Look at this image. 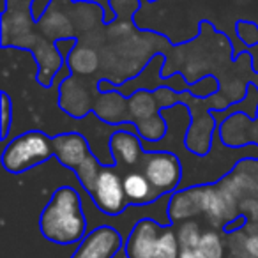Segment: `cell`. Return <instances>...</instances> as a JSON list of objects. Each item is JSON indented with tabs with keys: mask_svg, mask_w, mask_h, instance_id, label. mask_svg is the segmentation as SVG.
Instances as JSON below:
<instances>
[{
	"mask_svg": "<svg viewBox=\"0 0 258 258\" xmlns=\"http://www.w3.org/2000/svg\"><path fill=\"white\" fill-rule=\"evenodd\" d=\"M39 230L50 242L73 244L85 237L87 218L82 200L73 187H58L39 218Z\"/></svg>",
	"mask_w": 258,
	"mask_h": 258,
	"instance_id": "cell-1",
	"label": "cell"
},
{
	"mask_svg": "<svg viewBox=\"0 0 258 258\" xmlns=\"http://www.w3.org/2000/svg\"><path fill=\"white\" fill-rule=\"evenodd\" d=\"M53 154V138L30 131L9 142L2 154V165L9 173H23L48 161Z\"/></svg>",
	"mask_w": 258,
	"mask_h": 258,
	"instance_id": "cell-2",
	"label": "cell"
},
{
	"mask_svg": "<svg viewBox=\"0 0 258 258\" xmlns=\"http://www.w3.org/2000/svg\"><path fill=\"white\" fill-rule=\"evenodd\" d=\"M89 195L97 209L108 216H118L129 204L124 189V179H120L117 170L113 168H101L94 189Z\"/></svg>",
	"mask_w": 258,
	"mask_h": 258,
	"instance_id": "cell-3",
	"label": "cell"
},
{
	"mask_svg": "<svg viewBox=\"0 0 258 258\" xmlns=\"http://www.w3.org/2000/svg\"><path fill=\"white\" fill-rule=\"evenodd\" d=\"M144 173L159 193V197H163L179 186L182 166L177 156L172 152H152L145 159Z\"/></svg>",
	"mask_w": 258,
	"mask_h": 258,
	"instance_id": "cell-4",
	"label": "cell"
},
{
	"mask_svg": "<svg viewBox=\"0 0 258 258\" xmlns=\"http://www.w3.org/2000/svg\"><path fill=\"white\" fill-rule=\"evenodd\" d=\"M122 247V235L117 228L103 225L89 232L71 258H113Z\"/></svg>",
	"mask_w": 258,
	"mask_h": 258,
	"instance_id": "cell-5",
	"label": "cell"
},
{
	"mask_svg": "<svg viewBox=\"0 0 258 258\" xmlns=\"http://www.w3.org/2000/svg\"><path fill=\"white\" fill-rule=\"evenodd\" d=\"M161 230L163 226L152 219L138 221L125 242L127 258H156V247H158Z\"/></svg>",
	"mask_w": 258,
	"mask_h": 258,
	"instance_id": "cell-6",
	"label": "cell"
},
{
	"mask_svg": "<svg viewBox=\"0 0 258 258\" xmlns=\"http://www.w3.org/2000/svg\"><path fill=\"white\" fill-rule=\"evenodd\" d=\"M53 152L57 159L68 168L76 170L89 158V144L78 133H66L53 138Z\"/></svg>",
	"mask_w": 258,
	"mask_h": 258,
	"instance_id": "cell-7",
	"label": "cell"
},
{
	"mask_svg": "<svg viewBox=\"0 0 258 258\" xmlns=\"http://www.w3.org/2000/svg\"><path fill=\"white\" fill-rule=\"evenodd\" d=\"M111 154L115 156L118 163L125 166H135L144 158V149L137 135L129 131H117L110 138Z\"/></svg>",
	"mask_w": 258,
	"mask_h": 258,
	"instance_id": "cell-8",
	"label": "cell"
},
{
	"mask_svg": "<svg viewBox=\"0 0 258 258\" xmlns=\"http://www.w3.org/2000/svg\"><path fill=\"white\" fill-rule=\"evenodd\" d=\"M202 195H204V187H191L184 193H177L168 207L170 219L172 221H184V219L197 216L198 212H204Z\"/></svg>",
	"mask_w": 258,
	"mask_h": 258,
	"instance_id": "cell-9",
	"label": "cell"
},
{
	"mask_svg": "<svg viewBox=\"0 0 258 258\" xmlns=\"http://www.w3.org/2000/svg\"><path fill=\"white\" fill-rule=\"evenodd\" d=\"M124 189L129 204L144 205L159 198V193L154 189V186L147 179V175L144 172H138V170L129 172L124 177Z\"/></svg>",
	"mask_w": 258,
	"mask_h": 258,
	"instance_id": "cell-10",
	"label": "cell"
},
{
	"mask_svg": "<svg viewBox=\"0 0 258 258\" xmlns=\"http://www.w3.org/2000/svg\"><path fill=\"white\" fill-rule=\"evenodd\" d=\"M156 108H158V101H156V97L151 92H137L127 101L129 115L137 118L138 122L145 120L149 117H154Z\"/></svg>",
	"mask_w": 258,
	"mask_h": 258,
	"instance_id": "cell-11",
	"label": "cell"
},
{
	"mask_svg": "<svg viewBox=\"0 0 258 258\" xmlns=\"http://www.w3.org/2000/svg\"><path fill=\"white\" fill-rule=\"evenodd\" d=\"M182 253L177 232H173L170 226H163L161 235L158 239L156 247V258H179Z\"/></svg>",
	"mask_w": 258,
	"mask_h": 258,
	"instance_id": "cell-12",
	"label": "cell"
},
{
	"mask_svg": "<svg viewBox=\"0 0 258 258\" xmlns=\"http://www.w3.org/2000/svg\"><path fill=\"white\" fill-rule=\"evenodd\" d=\"M195 251L202 258H223V254H225V244H223L221 237L218 233L209 230V232L202 233V239Z\"/></svg>",
	"mask_w": 258,
	"mask_h": 258,
	"instance_id": "cell-13",
	"label": "cell"
},
{
	"mask_svg": "<svg viewBox=\"0 0 258 258\" xmlns=\"http://www.w3.org/2000/svg\"><path fill=\"white\" fill-rule=\"evenodd\" d=\"M75 172H76V177H78L80 184L83 186V189H87L90 193V191L94 189V184H96L97 177H99L101 166H99V163H97V159L94 158L92 154H89V158H87Z\"/></svg>",
	"mask_w": 258,
	"mask_h": 258,
	"instance_id": "cell-14",
	"label": "cell"
},
{
	"mask_svg": "<svg viewBox=\"0 0 258 258\" xmlns=\"http://www.w3.org/2000/svg\"><path fill=\"white\" fill-rule=\"evenodd\" d=\"M137 127H138V135L147 142L159 140V138H163V135H165V131H166L165 120H163L159 115L149 117V118H145V120H140L137 124Z\"/></svg>",
	"mask_w": 258,
	"mask_h": 258,
	"instance_id": "cell-15",
	"label": "cell"
},
{
	"mask_svg": "<svg viewBox=\"0 0 258 258\" xmlns=\"http://www.w3.org/2000/svg\"><path fill=\"white\" fill-rule=\"evenodd\" d=\"M177 237H179V242L182 249L195 251L202 239L200 226L193 221H184L182 225L179 226V230H177Z\"/></svg>",
	"mask_w": 258,
	"mask_h": 258,
	"instance_id": "cell-16",
	"label": "cell"
},
{
	"mask_svg": "<svg viewBox=\"0 0 258 258\" xmlns=\"http://www.w3.org/2000/svg\"><path fill=\"white\" fill-rule=\"evenodd\" d=\"M83 62L87 64L89 73L92 71L97 66V57L92 50H87V48H76L73 51V55H69V66L75 69L76 73H83Z\"/></svg>",
	"mask_w": 258,
	"mask_h": 258,
	"instance_id": "cell-17",
	"label": "cell"
},
{
	"mask_svg": "<svg viewBox=\"0 0 258 258\" xmlns=\"http://www.w3.org/2000/svg\"><path fill=\"white\" fill-rule=\"evenodd\" d=\"M9 120H11V103L8 94H2V138L8 137Z\"/></svg>",
	"mask_w": 258,
	"mask_h": 258,
	"instance_id": "cell-18",
	"label": "cell"
},
{
	"mask_svg": "<svg viewBox=\"0 0 258 258\" xmlns=\"http://www.w3.org/2000/svg\"><path fill=\"white\" fill-rule=\"evenodd\" d=\"M244 256L258 258V233H251L246 237L244 242Z\"/></svg>",
	"mask_w": 258,
	"mask_h": 258,
	"instance_id": "cell-19",
	"label": "cell"
},
{
	"mask_svg": "<svg viewBox=\"0 0 258 258\" xmlns=\"http://www.w3.org/2000/svg\"><path fill=\"white\" fill-rule=\"evenodd\" d=\"M179 258H202L200 254L197 253V251H191V249H182V253H180Z\"/></svg>",
	"mask_w": 258,
	"mask_h": 258,
	"instance_id": "cell-20",
	"label": "cell"
},
{
	"mask_svg": "<svg viewBox=\"0 0 258 258\" xmlns=\"http://www.w3.org/2000/svg\"><path fill=\"white\" fill-rule=\"evenodd\" d=\"M240 258H247V256H240Z\"/></svg>",
	"mask_w": 258,
	"mask_h": 258,
	"instance_id": "cell-21",
	"label": "cell"
}]
</instances>
